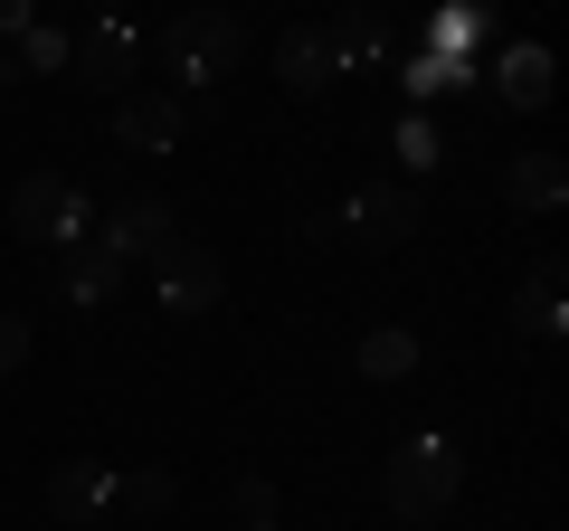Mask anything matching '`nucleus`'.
<instances>
[{
	"mask_svg": "<svg viewBox=\"0 0 569 531\" xmlns=\"http://www.w3.org/2000/svg\"><path fill=\"white\" fill-rule=\"evenodd\" d=\"M133 67H142V39H133V20H96V29H77L67 39V77L77 86H96V96H133Z\"/></svg>",
	"mask_w": 569,
	"mask_h": 531,
	"instance_id": "5",
	"label": "nucleus"
},
{
	"mask_svg": "<svg viewBox=\"0 0 569 531\" xmlns=\"http://www.w3.org/2000/svg\"><path fill=\"white\" fill-rule=\"evenodd\" d=\"M29 29V0H0V39H20Z\"/></svg>",
	"mask_w": 569,
	"mask_h": 531,
	"instance_id": "23",
	"label": "nucleus"
},
{
	"mask_svg": "<svg viewBox=\"0 0 569 531\" xmlns=\"http://www.w3.org/2000/svg\"><path fill=\"white\" fill-rule=\"evenodd\" d=\"M238 58H247V29L228 20V10H190V20L162 29V67H171V86H181V104L209 96L219 77H238Z\"/></svg>",
	"mask_w": 569,
	"mask_h": 531,
	"instance_id": "2",
	"label": "nucleus"
},
{
	"mask_svg": "<svg viewBox=\"0 0 569 531\" xmlns=\"http://www.w3.org/2000/svg\"><path fill=\"white\" fill-rule=\"evenodd\" d=\"M58 285H67V304H86V313H96V304H114L123 266L104 257V247H67V257H58Z\"/></svg>",
	"mask_w": 569,
	"mask_h": 531,
	"instance_id": "14",
	"label": "nucleus"
},
{
	"mask_svg": "<svg viewBox=\"0 0 569 531\" xmlns=\"http://www.w3.org/2000/svg\"><path fill=\"white\" fill-rule=\"evenodd\" d=\"M228 512H238V531L276 522V484H266V474H238V484H228Z\"/></svg>",
	"mask_w": 569,
	"mask_h": 531,
	"instance_id": "19",
	"label": "nucleus"
},
{
	"mask_svg": "<svg viewBox=\"0 0 569 531\" xmlns=\"http://www.w3.org/2000/svg\"><path fill=\"white\" fill-rule=\"evenodd\" d=\"M86 531H114V522H86Z\"/></svg>",
	"mask_w": 569,
	"mask_h": 531,
	"instance_id": "24",
	"label": "nucleus"
},
{
	"mask_svg": "<svg viewBox=\"0 0 569 531\" xmlns=\"http://www.w3.org/2000/svg\"><path fill=\"white\" fill-rule=\"evenodd\" d=\"M408 370H418V332H399V323L361 332V380H408Z\"/></svg>",
	"mask_w": 569,
	"mask_h": 531,
	"instance_id": "15",
	"label": "nucleus"
},
{
	"mask_svg": "<svg viewBox=\"0 0 569 531\" xmlns=\"http://www.w3.org/2000/svg\"><path fill=\"white\" fill-rule=\"evenodd\" d=\"M493 96H503V104H522V114H531V104H550V48H503V58H493Z\"/></svg>",
	"mask_w": 569,
	"mask_h": 531,
	"instance_id": "13",
	"label": "nucleus"
},
{
	"mask_svg": "<svg viewBox=\"0 0 569 531\" xmlns=\"http://www.w3.org/2000/svg\"><path fill=\"white\" fill-rule=\"evenodd\" d=\"M560 294H569L560 257H541V266L522 275V294H512V323H522V332H541V342H560V332H569V304H560Z\"/></svg>",
	"mask_w": 569,
	"mask_h": 531,
	"instance_id": "11",
	"label": "nucleus"
},
{
	"mask_svg": "<svg viewBox=\"0 0 569 531\" xmlns=\"http://www.w3.org/2000/svg\"><path fill=\"white\" fill-rule=\"evenodd\" d=\"M399 162L408 171H437V162H447V143H437L427 123H399Z\"/></svg>",
	"mask_w": 569,
	"mask_h": 531,
	"instance_id": "21",
	"label": "nucleus"
},
{
	"mask_svg": "<svg viewBox=\"0 0 569 531\" xmlns=\"http://www.w3.org/2000/svg\"><path fill=\"white\" fill-rule=\"evenodd\" d=\"M323 39H332V67H342V77H351V67H370V58H380V20H361V10H351V20H332Z\"/></svg>",
	"mask_w": 569,
	"mask_h": 531,
	"instance_id": "17",
	"label": "nucleus"
},
{
	"mask_svg": "<svg viewBox=\"0 0 569 531\" xmlns=\"http://www.w3.org/2000/svg\"><path fill=\"white\" fill-rule=\"evenodd\" d=\"M20 58L39 67V77H48V67L67 77V29H39V20H29V29H20Z\"/></svg>",
	"mask_w": 569,
	"mask_h": 531,
	"instance_id": "20",
	"label": "nucleus"
},
{
	"mask_svg": "<svg viewBox=\"0 0 569 531\" xmlns=\"http://www.w3.org/2000/svg\"><path fill=\"white\" fill-rule=\"evenodd\" d=\"M171 238H181V228H171V200H152V190H142V200H114V209H104V228H96V247L114 266H133V257L152 266Z\"/></svg>",
	"mask_w": 569,
	"mask_h": 531,
	"instance_id": "7",
	"label": "nucleus"
},
{
	"mask_svg": "<svg viewBox=\"0 0 569 531\" xmlns=\"http://www.w3.org/2000/svg\"><path fill=\"white\" fill-rule=\"evenodd\" d=\"M456 484H466V455H456V437H437V428H418L380 465V503L399 512V522H437V512L456 503Z\"/></svg>",
	"mask_w": 569,
	"mask_h": 531,
	"instance_id": "1",
	"label": "nucleus"
},
{
	"mask_svg": "<svg viewBox=\"0 0 569 531\" xmlns=\"http://www.w3.org/2000/svg\"><path fill=\"white\" fill-rule=\"evenodd\" d=\"M20 361H29V323H20V313H0V380H10Z\"/></svg>",
	"mask_w": 569,
	"mask_h": 531,
	"instance_id": "22",
	"label": "nucleus"
},
{
	"mask_svg": "<svg viewBox=\"0 0 569 531\" xmlns=\"http://www.w3.org/2000/svg\"><path fill=\"white\" fill-rule=\"evenodd\" d=\"M10 228H20L29 247H86V200H77V181L67 171H20L10 181Z\"/></svg>",
	"mask_w": 569,
	"mask_h": 531,
	"instance_id": "3",
	"label": "nucleus"
},
{
	"mask_svg": "<svg viewBox=\"0 0 569 531\" xmlns=\"http://www.w3.org/2000/svg\"><path fill=\"white\" fill-rule=\"evenodd\" d=\"M503 200L531 209V219H550V209L569 200V162H560V152H512V162H503Z\"/></svg>",
	"mask_w": 569,
	"mask_h": 531,
	"instance_id": "10",
	"label": "nucleus"
},
{
	"mask_svg": "<svg viewBox=\"0 0 569 531\" xmlns=\"http://www.w3.org/2000/svg\"><path fill=\"white\" fill-rule=\"evenodd\" d=\"M418 219H427V209H418V190H408V181H361L332 228H342L351 247H408V238H418Z\"/></svg>",
	"mask_w": 569,
	"mask_h": 531,
	"instance_id": "6",
	"label": "nucleus"
},
{
	"mask_svg": "<svg viewBox=\"0 0 569 531\" xmlns=\"http://www.w3.org/2000/svg\"><path fill=\"white\" fill-rule=\"evenodd\" d=\"M408 96H447V86H466V58H437V48H427V58H408Z\"/></svg>",
	"mask_w": 569,
	"mask_h": 531,
	"instance_id": "18",
	"label": "nucleus"
},
{
	"mask_svg": "<svg viewBox=\"0 0 569 531\" xmlns=\"http://www.w3.org/2000/svg\"><path fill=\"white\" fill-rule=\"evenodd\" d=\"M219 294H228V266L209 257L200 238H171L162 257H152V304H162V313H181V323H200V313L219 304Z\"/></svg>",
	"mask_w": 569,
	"mask_h": 531,
	"instance_id": "4",
	"label": "nucleus"
},
{
	"mask_svg": "<svg viewBox=\"0 0 569 531\" xmlns=\"http://www.w3.org/2000/svg\"><path fill=\"white\" fill-rule=\"evenodd\" d=\"M276 77H284V96H323L342 67H332V39L323 29H284L276 39Z\"/></svg>",
	"mask_w": 569,
	"mask_h": 531,
	"instance_id": "12",
	"label": "nucleus"
},
{
	"mask_svg": "<svg viewBox=\"0 0 569 531\" xmlns=\"http://www.w3.org/2000/svg\"><path fill=\"white\" fill-rule=\"evenodd\" d=\"M104 503H114V474L96 465V455H77V465H58L48 474V512H58V522H104Z\"/></svg>",
	"mask_w": 569,
	"mask_h": 531,
	"instance_id": "9",
	"label": "nucleus"
},
{
	"mask_svg": "<svg viewBox=\"0 0 569 531\" xmlns=\"http://www.w3.org/2000/svg\"><path fill=\"white\" fill-rule=\"evenodd\" d=\"M257 531H276V522H257Z\"/></svg>",
	"mask_w": 569,
	"mask_h": 531,
	"instance_id": "25",
	"label": "nucleus"
},
{
	"mask_svg": "<svg viewBox=\"0 0 569 531\" xmlns=\"http://www.w3.org/2000/svg\"><path fill=\"white\" fill-rule=\"evenodd\" d=\"M114 503L123 512H171V503H181V484H171L162 465H142V474H114Z\"/></svg>",
	"mask_w": 569,
	"mask_h": 531,
	"instance_id": "16",
	"label": "nucleus"
},
{
	"mask_svg": "<svg viewBox=\"0 0 569 531\" xmlns=\"http://www.w3.org/2000/svg\"><path fill=\"white\" fill-rule=\"evenodd\" d=\"M114 143H123V152H181V143H190V104L133 86V96L114 104Z\"/></svg>",
	"mask_w": 569,
	"mask_h": 531,
	"instance_id": "8",
	"label": "nucleus"
}]
</instances>
